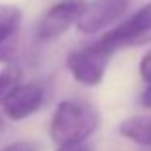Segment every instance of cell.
Segmentation results:
<instances>
[{"mask_svg":"<svg viewBox=\"0 0 151 151\" xmlns=\"http://www.w3.org/2000/svg\"><path fill=\"white\" fill-rule=\"evenodd\" d=\"M100 115L92 105L65 100L55 107L50 121V138L58 145L78 144L96 132Z\"/></svg>","mask_w":151,"mask_h":151,"instance_id":"1","label":"cell"},{"mask_svg":"<svg viewBox=\"0 0 151 151\" xmlns=\"http://www.w3.org/2000/svg\"><path fill=\"white\" fill-rule=\"evenodd\" d=\"M100 46L109 54L130 46H144L151 42V2L142 6L126 21L119 23V27L111 29L100 38Z\"/></svg>","mask_w":151,"mask_h":151,"instance_id":"2","label":"cell"},{"mask_svg":"<svg viewBox=\"0 0 151 151\" xmlns=\"http://www.w3.org/2000/svg\"><path fill=\"white\" fill-rule=\"evenodd\" d=\"M111 55L113 54L101 48L100 42L96 40L88 46L71 52L67 55V69L77 82L84 86H98L103 81L107 61L111 59Z\"/></svg>","mask_w":151,"mask_h":151,"instance_id":"3","label":"cell"},{"mask_svg":"<svg viewBox=\"0 0 151 151\" xmlns=\"http://www.w3.org/2000/svg\"><path fill=\"white\" fill-rule=\"evenodd\" d=\"M86 0H59L48 8L37 27V37L40 40H54L61 37L69 27L78 23L81 15L86 10Z\"/></svg>","mask_w":151,"mask_h":151,"instance_id":"4","label":"cell"},{"mask_svg":"<svg viewBox=\"0 0 151 151\" xmlns=\"http://www.w3.org/2000/svg\"><path fill=\"white\" fill-rule=\"evenodd\" d=\"M130 2L132 0H92L88 2L84 14L81 15L77 23L78 31L84 35L100 33L124 15Z\"/></svg>","mask_w":151,"mask_h":151,"instance_id":"5","label":"cell"},{"mask_svg":"<svg viewBox=\"0 0 151 151\" xmlns=\"http://www.w3.org/2000/svg\"><path fill=\"white\" fill-rule=\"evenodd\" d=\"M46 100V90L38 82H27V84H19L6 101L2 103L4 113L12 121H23V119L31 117L42 107Z\"/></svg>","mask_w":151,"mask_h":151,"instance_id":"6","label":"cell"},{"mask_svg":"<svg viewBox=\"0 0 151 151\" xmlns=\"http://www.w3.org/2000/svg\"><path fill=\"white\" fill-rule=\"evenodd\" d=\"M119 134L126 140L140 145H151V119L147 117H132L121 122Z\"/></svg>","mask_w":151,"mask_h":151,"instance_id":"7","label":"cell"},{"mask_svg":"<svg viewBox=\"0 0 151 151\" xmlns=\"http://www.w3.org/2000/svg\"><path fill=\"white\" fill-rule=\"evenodd\" d=\"M21 27V10L12 4H0V42L17 37Z\"/></svg>","mask_w":151,"mask_h":151,"instance_id":"8","label":"cell"},{"mask_svg":"<svg viewBox=\"0 0 151 151\" xmlns=\"http://www.w3.org/2000/svg\"><path fill=\"white\" fill-rule=\"evenodd\" d=\"M19 84H21V69L15 63H8L0 71V105Z\"/></svg>","mask_w":151,"mask_h":151,"instance_id":"9","label":"cell"},{"mask_svg":"<svg viewBox=\"0 0 151 151\" xmlns=\"http://www.w3.org/2000/svg\"><path fill=\"white\" fill-rule=\"evenodd\" d=\"M17 50V37L0 42V63H10Z\"/></svg>","mask_w":151,"mask_h":151,"instance_id":"10","label":"cell"},{"mask_svg":"<svg viewBox=\"0 0 151 151\" xmlns=\"http://www.w3.org/2000/svg\"><path fill=\"white\" fill-rule=\"evenodd\" d=\"M2 151H38V145L35 144V142L23 140V142H14V144L6 145Z\"/></svg>","mask_w":151,"mask_h":151,"instance_id":"11","label":"cell"},{"mask_svg":"<svg viewBox=\"0 0 151 151\" xmlns=\"http://www.w3.org/2000/svg\"><path fill=\"white\" fill-rule=\"evenodd\" d=\"M140 77L151 84V52H147L140 61Z\"/></svg>","mask_w":151,"mask_h":151,"instance_id":"12","label":"cell"},{"mask_svg":"<svg viewBox=\"0 0 151 151\" xmlns=\"http://www.w3.org/2000/svg\"><path fill=\"white\" fill-rule=\"evenodd\" d=\"M58 151H90L84 145V142H78V144H65V145H59Z\"/></svg>","mask_w":151,"mask_h":151,"instance_id":"13","label":"cell"},{"mask_svg":"<svg viewBox=\"0 0 151 151\" xmlns=\"http://www.w3.org/2000/svg\"><path fill=\"white\" fill-rule=\"evenodd\" d=\"M142 105L147 107V109H151V84L145 88V92L142 94Z\"/></svg>","mask_w":151,"mask_h":151,"instance_id":"14","label":"cell"},{"mask_svg":"<svg viewBox=\"0 0 151 151\" xmlns=\"http://www.w3.org/2000/svg\"><path fill=\"white\" fill-rule=\"evenodd\" d=\"M0 128H2V121H0Z\"/></svg>","mask_w":151,"mask_h":151,"instance_id":"15","label":"cell"}]
</instances>
